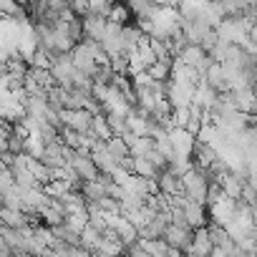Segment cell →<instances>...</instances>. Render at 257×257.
<instances>
[{
    "label": "cell",
    "mask_w": 257,
    "mask_h": 257,
    "mask_svg": "<svg viewBox=\"0 0 257 257\" xmlns=\"http://www.w3.org/2000/svg\"><path fill=\"white\" fill-rule=\"evenodd\" d=\"M182 182H184V197H187V199H194V202H199V204H207V202H209V187H212V182H209L207 172L189 169V172L182 177Z\"/></svg>",
    "instance_id": "obj_1"
},
{
    "label": "cell",
    "mask_w": 257,
    "mask_h": 257,
    "mask_svg": "<svg viewBox=\"0 0 257 257\" xmlns=\"http://www.w3.org/2000/svg\"><path fill=\"white\" fill-rule=\"evenodd\" d=\"M93 121H96V116L91 111H86V108L83 111H61V123L66 128H73V132L83 134V137H91Z\"/></svg>",
    "instance_id": "obj_2"
},
{
    "label": "cell",
    "mask_w": 257,
    "mask_h": 257,
    "mask_svg": "<svg viewBox=\"0 0 257 257\" xmlns=\"http://www.w3.org/2000/svg\"><path fill=\"white\" fill-rule=\"evenodd\" d=\"M169 139H172L174 154L179 159H184V162H192L194 147H197V137H192L187 128H174V132H169Z\"/></svg>",
    "instance_id": "obj_3"
},
{
    "label": "cell",
    "mask_w": 257,
    "mask_h": 257,
    "mask_svg": "<svg viewBox=\"0 0 257 257\" xmlns=\"http://www.w3.org/2000/svg\"><path fill=\"white\" fill-rule=\"evenodd\" d=\"M182 207H184V214H187V222H189L192 229H204V227L212 224V222H209V209H207V204H199V202H194V199L182 197Z\"/></svg>",
    "instance_id": "obj_4"
},
{
    "label": "cell",
    "mask_w": 257,
    "mask_h": 257,
    "mask_svg": "<svg viewBox=\"0 0 257 257\" xmlns=\"http://www.w3.org/2000/svg\"><path fill=\"white\" fill-rule=\"evenodd\" d=\"M68 167H71L83 182H96V179L101 177V172H98V167H96L91 152H78V157H76Z\"/></svg>",
    "instance_id": "obj_5"
},
{
    "label": "cell",
    "mask_w": 257,
    "mask_h": 257,
    "mask_svg": "<svg viewBox=\"0 0 257 257\" xmlns=\"http://www.w3.org/2000/svg\"><path fill=\"white\" fill-rule=\"evenodd\" d=\"M157 187H159V192H162L164 197H169V199L184 197V182H182V177H179L177 172H172V169H167V172L159 174Z\"/></svg>",
    "instance_id": "obj_6"
},
{
    "label": "cell",
    "mask_w": 257,
    "mask_h": 257,
    "mask_svg": "<svg viewBox=\"0 0 257 257\" xmlns=\"http://www.w3.org/2000/svg\"><path fill=\"white\" fill-rule=\"evenodd\" d=\"M71 58H73L76 71H81V73H86V76H91V78H93V73H96V68H98V61H96L93 51H91L86 43L76 46V48H73V53H71Z\"/></svg>",
    "instance_id": "obj_7"
},
{
    "label": "cell",
    "mask_w": 257,
    "mask_h": 257,
    "mask_svg": "<svg viewBox=\"0 0 257 257\" xmlns=\"http://www.w3.org/2000/svg\"><path fill=\"white\" fill-rule=\"evenodd\" d=\"M202 81H204V83H207V86H209L212 91H217L219 96H222V93H227V91H232L229 76H227L224 66H222V63H217V61H214L212 66H209V71H207V76H204Z\"/></svg>",
    "instance_id": "obj_8"
},
{
    "label": "cell",
    "mask_w": 257,
    "mask_h": 257,
    "mask_svg": "<svg viewBox=\"0 0 257 257\" xmlns=\"http://www.w3.org/2000/svg\"><path fill=\"white\" fill-rule=\"evenodd\" d=\"M217 249H214V242H212V237H209V229L204 227V229H197L194 232V244H192V249L187 252V257H212Z\"/></svg>",
    "instance_id": "obj_9"
},
{
    "label": "cell",
    "mask_w": 257,
    "mask_h": 257,
    "mask_svg": "<svg viewBox=\"0 0 257 257\" xmlns=\"http://www.w3.org/2000/svg\"><path fill=\"white\" fill-rule=\"evenodd\" d=\"M0 219H3V227H8V229H26V227H31V217L26 212H18V209H3V212H0Z\"/></svg>",
    "instance_id": "obj_10"
},
{
    "label": "cell",
    "mask_w": 257,
    "mask_h": 257,
    "mask_svg": "<svg viewBox=\"0 0 257 257\" xmlns=\"http://www.w3.org/2000/svg\"><path fill=\"white\" fill-rule=\"evenodd\" d=\"M106 149H108V154H111L118 164H123L126 159H132V147H128V142H126V139L113 137V139H108V142H106Z\"/></svg>",
    "instance_id": "obj_11"
},
{
    "label": "cell",
    "mask_w": 257,
    "mask_h": 257,
    "mask_svg": "<svg viewBox=\"0 0 257 257\" xmlns=\"http://www.w3.org/2000/svg\"><path fill=\"white\" fill-rule=\"evenodd\" d=\"M111 68L121 78H132L134 76L132 73V56H116V58H111Z\"/></svg>",
    "instance_id": "obj_12"
},
{
    "label": "cell",
    "mask_w": 257,
    "mask_h": 257,
    "mask_svg": "<svg viewBox=\"0 0 257 257\" xmlns=\"http://www.w3.org/2000/svg\"><path fill=\"white\" fill-rule=\"evenodd\" d=\"M142 247L152 257H167V252H169V244L164 239H142Z\"/></svg>",
    "instance_id": "obj_13"
},
{
    "label": "cell",
    "mask_w": 257,
    "mask_h": 257,
    "mask_svg": "<svg viewBox=\"0 0 257 257\" xmlns=\"http://www.w3.org/2000/svg\"><path fill=\"white\" fill-rule=\"evenodd\" d=\"M212 257H227V254H222V252H214V254H212Z\"/></svg>",
    "instance_id": "obj_14"
}]
</instances>
